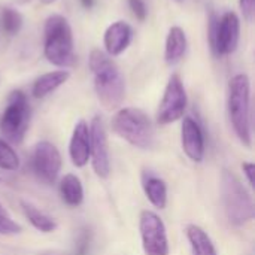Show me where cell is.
<instances>
[{"label": "cell", "instance_id": "cell-25", "mask_svg": "<svg viewBox=\"0 0 255 255\" xmlns=\"http://www.w3.org/2000/svg\"><path fill=\"white\" fill-rule=\"evenodd\" d=\"M127 3H128V7H130L131 13L134 15V18L137 21H145L146 13H148L145 1L143 0H127Z\"/></svg>", "mask_w": 255, "mask_h": 255}, {"label": "cell", "instance_id": "cell-4", "mask_svg": "<svg viewBox=\"0 0 255 255\" xmlns=\"http://www.w3.org/2000/svg\"><path fill=\"white\" fill-rule=\"evenodd\" d=\"M221 199L224 212L232 226L242 227L254 220L253 197L241 179L230 170H223L221 175Z\"/></svg>", "mask_w": 255, "mask_h": 255}, {"label": "cell", "instance_id": "cell-24", "mask_svg": "<svg viewBox=\"0 0 255 255\" xmlns=\"http://www.w3.org/2000/svg\"><path fill=\"white\" fill-rule=\"evenodd\" d=\"M21 232L22 227L18 223H15L4 214H0V236H13V235H19Z\"/></svg>", "mask_w": 255, "mask_h": 255}, {"label": "cell", "instance_id": "cell-23", "mask_svg": "<svg viewBox=\"0 0 255 255\" xmlns=\"http://www.w3.org/2000/svg\"><path fill=\"white\" fill-rule=\"evenodd\" d=\"M91 247V233L88 229H82L76 236V245H75V255H88Z\"/></svg>", "mask_w": 255, "mask_h": 255}, {"label": "cell", "instance_id": "cell-3", "mask_svg": "<svg viewBox=\"0 0 255 255\" xmlns=\"http://www.w3.org/2000/svg\"><path fill=\"white\" fill-rule=\"evenodd\" d=\"M227 112L238 139L251 148V82L248 75L238 73L229 81Z\"/></svg>", "mask_w": 255, "mask_h": 255}, {"label": "cell", "instance_id": "cell-14", "mask_svg": "<svg viewBox=\"0 0 255 255\" xmlns=\"http://www.w3.org/2000/svg\"><path fill=\"white\" fill-rule=\"evenodd\" d=\"M69 155L72 164L76 167H84L90 161V127L84 120L78 121L73 127L69 143Z\"/></svg>", "mask_w": 255, "mask_h": 255}, {"label": "cell", "instance_id": "cell-2", "mask_svg": "<svg viewBox=\"0 0 255 255\" xmlns=\"http://www.w3.org/2000/svg\"><path fill=\"white\" fill-rule=\"evenodd\" d=\"M43 55L48 63L60 69L75 66L76 57L73 31L69 21L60 13H52L45 19Z\"/></svg>", "mask_w": 255, "mask_h": 255}, {"label": "cell", "instance_id": "cell-7", "mask_svg": "<svg viewBox=\"0 0 255 255\" xmlns=\"http://www.w3.org/2000/svg\"><path fill=\"white\" fill-rule=\"evenodd\" d=\"M241 40V19L235 10H227L221 16L212 12L209 18V43L217 57L232 55Z\"/></svg>", "mask_w": 255, "mask_h": 255}, {"label": "cell", "instance_id": "cell-33", "mask_svg": "<svg viewBox=\"0 0 255 255\" xmlns=\"http://www.w3.org/2000/svg\"><path fill=\"white\" fill-rule=\"evenodd\" d=\"M173 1H176V3H182L184 0H173Z\"/></svg>", "mask_w": 255, "mask_h": 255}, {"label": "cell", "instance_id": "cell-20", "mask_svg": "<svg viewBox=\"0 0 255 255\" xmlns=\"http://www.w3.org/2000/svg\"><path fill=\"white\" fill-rule=\"evenodd\" d=\"M21 209H22L25 218L30 221V224L36 230H39L40 233H52V232L57 230V223L54 221V218H51L49 215L43 214L36 206L30 205L28 202L21 200Z\"/></svg>", "mask_w": 255, "mask_h": 255}, {"label": "cell", "instance_id": "cell-31", "mask_svg": "<svg viewBox=\"0 0 255 255\" xmlns=\"http://www.w3.org/2000/svg\"><path fill=\"white\" fill-rule=\"evenodd\" d=\"M16 3H19V4H25V3H28V1H31V0H15Z\"/></svg>", "mask_w": 255, "mask_h": 255}, {"label": "cell", "instance_id": "cell-13", "mask_svg": "<svg viewBox=\"0 0 255 255\" xmlns=\"http://www.w3.org/2000/svg\"><path fill=\"white\" fill-rule=\"evenodd\" d=\"M133 40V28L126 21H115L105 30L103 34V45L105 52L109 57L121 55Z\"/></svg>", "mask_w": 255, "mask_h": 255}, {"label": "cell", "instance_id": "cell-8", "mask_svg": "<svg viewBox=\"0 0 255 255\" xmlns=\"http://www.w3.org/2000/svg\"><path fill=\"white\" fill-rule=\"evenodd\" d=\"M187 105H188V97L184 82L178 73H173L166 84L163 99L158 106V112H157L158 124L167 126L182 120L187 111Z\"/></svg>", "mask_w": 255, "mask_h": 255}, {"label": "cell", "instance_id": "cell-21", "mask_svg": "<svg viewBox=\"0 0 255 255\" xmlns=\"http://www.w3.org/2000/svg\"><path fill=\"white\" fill-rule=\"evenodd\" d=\"M0 169L7 172H15L19 169V157L9 142L0 139Z\"/></svg>", "mask_w": 255, "mask_h": 255}, {"label": "cell", "instance_id": "cell-32", "mask_svg": "<svg viewBox=\"0 0 255 255\" xmlns=\"http://www.w3.org/2000/svg\"><path fill=\"white\" fill-rule=\"evenodd\" d=\"M0 214H4V209L1 208V205H0Z\"/></svg>", "mask_w": 255, "mask_h": 255}, {"label": "cell", "instance_id": "cell-10", "mask_svg": "<svg viewBox=\"0 0 255 255\" xmlns=\"http://www.w3.org/2000/svg\"><path fill=\"white\" fill-rule=\"evenodd\" d=\"M90 160L94 173L100 179H108L111 175L108 133L105 123L99 115H96L90 124Z\"/></svg>", "mask_w": 255, "mask_h": 255}, {"label": "cell", "instance_id": "cell-29", "mask_svg": "<svg viewBox=\"0 0 255 255\" xmlns=\"http://www.w3.org/2000/svg\"><path fill=\"white\" fill-rule=\"evenodd\" d=\"M81 3L85 9H91L94 6V0H81Z\"/></svg>", "mask_w": 255, "mask_h": 255}, {"label": "cell", "instance_id": "cell-34", "mask_svg": "<svg viewBox=\"0 0 255 255\" xmlns=\"http://www.w3.org/2000/svg\"><path fill=\"white\" fill-rule=\"evenodd\" d=\"M1 182H3V179H1V178H0V184H1Z\"/></svg>", "mask_w": 255, "mask_h": 255}, {"label": "cell", "instance_id": "cell-18", "mask_svg": "<svg viewBox=\"0 0 255 255\" xmlns=\"http://www.w3.org/2000/svg\"><path fill=\"white\" fill-rule=\"evenodd\" d=\"M60 196L67 206H79L84 202V187L81 184V179L73 173L64 175L60 182Z\"/></svg>", "mask_w": 255, "mask_h": 255}, {"label": "cell", "instance_id": "cell-27", "mask_svg": "<svg viewBox=\"0 0 255 255\" xmlns=\"http://www.w3.org/2000/svg\"><path fill=\"white\" fill-rule=\"evenodd\" d=\"M242 170H244V173L247 175V179H248V184L251 185V187H254V173H255V166L254 163H244L242 164Z\"/></svg>", "mask_w": 255, "mask_h": 255}, {"label": "cell", "instance_id": "cell-28", "mask_svg": "<svg viewBox=\"0 0 255 255\" xmlns=\"http://www.w3.org/2000/svg\"><path fill=\"white\" fill-rule=\"evenodd\" d=\"M39 255H75L72 253H64V251H60V250H46V251H42Z\"/></svg>", "mask_w": 255, "mask_h": 255}, {"label": "cell", "instance_id": "cell-30", "mask_svg": "<svg viewBox=\"0 0 255 255\" xmlns=\"http://www.w3.org/2000/svg\"><path fill=\"white\" fill-rule=\"evenodd\" d=\"M55 1H57V0H40V3H42V4H46V6H48V4L55 3Z\"/></svg>", "mask_w": 255, "mask_h": 255}, {"label": "cell", "instance_id": "cell-19", "mask_svg": "<svg viewBox=\"0 0 255 255\" xmlns=\"http://www.w3.org/2000/svg\"><path fill=\"white\" fill-rule=\"evenodd\" d=\"M143 191L146 199L157 209H164L167 205V185L163 179L148 175L143 178Z\"/></svg>", "mask_w": 255, "mask_h": 255}, {"label": "cell", "instance_id": "cell-5", "mask_svg": "<svg viewBox=\"0 0 255 255\" xmlns=\"http://www.w3.org/2000/svg\"><path fill=\"white\" fill-rule=\"evenodd\" d=\"M112 130L130 145L148 149L154 143V126L149 117L139 108H123L112 118Z\"/></svg>", "mask_w": 255, "mask_h": 255}, {"label": "cell", "instance_id": "cell-11", "mask_svg": "<svg viewBox=\"0 0 255 255\" xmlns=\"http://www.w3.org/2000/svg\"><path fill=\"white\" fill-rule=\"evenodd\" d=\"M61 154L57 146L48 140L36 143L33 151V172L45 184H54L61 170Z\"/></svg>", "mask_w": 255, "mask_h": 255}, {"label": "cell", "instance_id": "cell-16", "mask_svg": "<svg viewBox=\"0 0 255 255\" xmlns=\"http://www.w3.org/2000/svg\"><path fill=\"white\" fill-rule=\"evenodd\" d=\"M69 78H70V73L69 70H64V69L43 73L39 78H36V81L33 82L31 94L34 99H45L46 96L54 93L57 88H60L63 84H66Z\"/></svg>", "mask_w": 255, "mask_h": 255}, {"label": "cell", "instance_id": "cell-6", "mask_svg": "<svg viewBox=\"0 0 255 255\" xmlns=\"http://www.w3.org/2000/svg\"><path fill=\"white\" fill-rule=\"evenodd\" d=\"M30 126V105L21 90H13L7 96L6 108L0 118V131L6 142L21 143Z\"/></svg>", "mask_w": 255, "mask_h": 255}, {"label": "cell", "instance_id": "cell-22", "mask_svg": "<svg viewBox=\"0 0 255 255\" xmlns=\"http://www.w3.org/2000/svg\"><path fill=\"white\" fill-rule=\"evenodd\" d=\"M1 27L7 34L10 36L16 34L22 27L21 13L12 7H3L1 9Z\"/></svg>", "mask_w": 255, "mask_h": 255}, {"label": "cell", "instance_id": "cell-15", "mask_svg": "<svg viewBox=\"0 0 255 255\" xmlns=\"http://www.w3.org/2000/svg\"><path fill=\"white\" fill-rule=\"evenodd\" d=\"M188 46L187 34L182 27L173 25L169 28L164 45V61L169 66H176L185 55Z\"/></svg>", "mask_w": 255, "mask_h": 255}, {"label": "cell", "instance_id": "cell-12", "mask_svg": "<svg viewBox=\"0 0 255 255\" xmlns=\"http://www.w3.org/2000/svg\"><path fill=\"white\" fill-rule=\"evenodd\" d=\"M181 143L185 155L194 161L202 163L205 158V134L200 124L193 117H184L181 126Z\"/></svg>", "mask_w": 255, "mask_h": 255}, {"label": "cell", "instance_id": "cell-9", "mask_svg": "<svg viewBox=\"0 0 255 255\" xmlns=\"http://www.w3.org/2000/svg\"><path fill=\"white\" fill-rule=\"evenodd\" d=\"M139 232L145 255H169V241L163 220L152 211H142Z\"/></svg>", "mask_w": 255, "mask_h": 255}, {"label": "cell", "instance_id": "cell-17", "mask_svg": "<svg viewBox=\"0 0 255 255\" xmlns=\"http://www.w3.org/2000/svg\"><path fill=\"white\" fill-rule=\"evenodd\" d=\"M185 235L190 242L191 255H218L212 239L202 227L196 224H188L185 229Z\"/></svg>", "mask_w": 255, "mask_h": 255}, {"label": "cell", "instance_id": "cell-1", "mask_svg": "<svg viewBox=\"0 0 255 255\" xmlns=\"http://www.w3.org/2000/svg\"><path fill=\"white\" fill-rule=\"evenodd\" d=\"M88 66L94 79V91L106 111L118 109L126 97V79L112 57L94 48L88 57Z\"/></svg>", "mask_w": 255, "mask_h": 255}, {"label": "cell", "instance_id": "cell-26", "mask_svg": "<svg viewBox=\"0 0 255 255\" xmlns=\"http://www.w3.org/2000/svg\"><path fill=\"white\" fill-rule=\"evenodd\" d=\"M239 7L244 18L248 22H253L255 13V0H239Z\"/></svg>", "mask_w": 255, "mask_h": 255}]
</instances>
